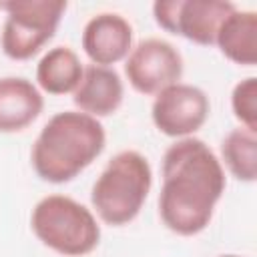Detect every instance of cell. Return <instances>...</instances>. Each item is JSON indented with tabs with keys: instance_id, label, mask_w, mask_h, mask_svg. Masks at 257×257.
<instances>
[{
	"instance_id": "6da1fadb",
	"label": "cell",
	"mask_w": 257,
	"mask_h": 257,
	"mask_svg": "<svg viewBox=\"0 0 257 257\" xmlns=\"http://www.w3.org/2000/svg\"><path fill=\"white\" fill-rule=\"evenodd\" d=\"M225 187V169L215 151L197 137L177 139L163 155V225L181 237L199 235L209 227Z\"/></svg>"
},
{
	"instance_id": "7a4b0ae2",
	"label": "cell",
	"mask_w": 257,
	"mask_h": 257,
	"mask_svg": "<svg viewBox=\"0 0 257 257\" xmlns=\"http://www.w3.org/2000/svg\"><path fill=\"white\" fill-rule=\"evenodd\" d=\"M104 147L106 131L98 118L80 110H62L40 128L30 151V163L42 181L62 185L90 167Z\"/></svg>"
},
{
	"instance_id": "3957f363",
	"label": "cell",
	"mask_w": 257,
	"mask_h": 257,
	"mask_svg": "<svg viewBox=\"0 0 257 257\" xmlns=\"http://www.w3.org/2000/svg\"><path fill=\"white\" fill-rule=\"evenodd\" d=\"M153 169L149 159L133 149L116 153L90 189V205L96 219L110 227L135 221L151 193Z\"/></svg>"
},
{
	"instance_id": "277c9868",
	"label": "cell",
	"mask_w": 257,
	"mask_h": 257,
	"mask_svg": "<svg viewBox=\"0 0 257 257\" xmlns=\"http://www.w3.org/2000/svg\"><path fill=\"white\" fill-rule=\"evenodd\" d=\"M36 239L64 257H84L100 243V225L92 209L68 195H46L30 213Z\"/></svg>"
},
{
	"instance_id": "5b68a950",
	"label": "cell",
	"mask_w": 257,
	"mask_h": 257,
	"mask_svg": "<svg viewBox=\"0 0 257 257\" xmlns=\"http://www.w3.org/2000/svg\"><path fill=\"white\" fill-rule=\"evenodd\" d=\"M68 4L62 0H26L0 4L6 12L0 46L10 60H30L52 40Z\"/></svg>"
},
{
	"instance_id": "8992f818",
	"label": "cell",
	"mask_w": 257,
	"mask_h": 257,
	"mask_svg": "<svg viewBox=\"0 0 257 257\" xmlns=\"http://www.w3.org/2000/svg\"><path fill=\"white\" fill-rule=\"evenodd\" d=\"M235 8L227 0H157L153 16L171 34L201 46H213L223 20Z\"/></svg>"
},
{
	"instance_id": "52a82bcc",
	"label": "cell",
	"mask_w": 257,
	"mask_h": 257,
	"mask_svg": "<svg viewBox=\"0 0 257 257\" xmlns=\"http://www.w3.org/2000/svg\"><path fill=\"white\" fill-rule=\"evenodd\" d=\"M183 70L181 52L165 38H145L135 44L124 58L128 84L145 96H155L163 88L181 82Z\"/></svg>"
},
{
	"instance_id": "ba28073f",
	"label": "cell",
	"mask_w": 257,
	"mask_h": 257,
	"mask_svg": "<svg viewBox=\"0 0 257 257\" xmlns=\"http://www.w3.org/2000/svg\"><path fill=\"white\" fill-rule=\"evenodd\" d=\"M211 102L207 92L189 82H177L163 88L155 94L151 104L153 124L159 133L175 141L195 137V133L207 122Z\"/></svg>"
},
{
	"instance_id": "9c48e42d",
	"label": "cell",
	"mask_w": 257,
	"mask_h": 257,
	"mask_svg": "<svg viewBox=\"0 0 257 257\" xmlns=\"http://www.w3.org/2000/svg\"><path fill=\"white\" fill-rule=\"evenodd\" d=\"M133 36V26L122 14L100 12L84 24L80 44L90 64L112 68V64L128 56Z\"/></svg>"
},
{
	"instance_id": "30bf717a",
	"label": "cell",
	"mask_w": 257,
	"mask_h": 257,
	"mask_svg": "<svg viewBox=\"0 0 257 257\" xmlns=\"http://www.w3.org/2000/svg\"><path fill=\"white\" fill-rule=\"evenodd\" d=\"M124 100V82L120 74L110 66L86 64L82 78L72 92L76 110L94 118L114 114Z\"/></svg>"
},
{
	"instance_id": "8fae6325",
	"label": "cell",
	"mask_w": 257,
	"mask_h": 257,
	"mask_svg": "<svg viewBox=\"0 0 257 257\" xmlns=\"http://www.w3.org/2000/svg\"><path fill=\"white\" fill-rule=\"evenodd\" d=\"M44 96L40 88L24 76L0 78V133H20L42 112Z\"/></svg>"
},
{
	"instance_id": "7c38bea8",
	"label": "cell",
	"mask_w": 257,
	"mask_h": 257,
	"mask_svg": "<svg viewBox=\"0 0 257 257\" xmlns=\"http://www.w3.org/2000/svg\"><path fill=\"white\" fill-rule=\"evenodd\" d=\"M215 46L239 66L257 64V12L235 8L221 24Z\"/></svg>"
},
{
	"instance_id": "4fadbf2b",
	"label": "cell",
	"mask_w": 257,
	"mask_h": 257,
	"mask_svg": "<svg viewBox=\"0 0 257 257\" xmlns=\"http://www.w3.org/2000/svg\"><path fill=\"white\" fill-rule=\"evenodd\" d=\"M84 64L70 46H54L36 64V84L40 92L62 96L72 94L82 78Z\"/></svg>"
},
{
	"instance_id": "5bb4252c",
	"label": "cell",
	"mask_w": 257,
	"mask_h": 257,
	"mask_svg": "<svg viewBox=\"0 0 257 257\" xmlns=\"http://www.w3.org/2000/svg\"><path fill=\"white\" fill-rule=\"evenodd\" d=\"M223 169L241 183H255L257 179V133L243 126L231 128L221 141Z\"/></svg>"
},
{
	"instance_id": "9a60e30c",
	"label": "cell",
	"mask_w": 257,
	"mask_h": 257,
	"mask_svg": "<svg viewBox=\"0 0 257 257\" xmlns=\"http://www.w3.org/2000/svg\"><path fill=\"white\" fill-rule=\"evenodd\" d=\"M231 110L239 124L257 133V78L247 76L231 90Z\"/></svg>"
},
{
	"instance_id": "2e32d148",
	"label": "cell",
	"mask_w": 257,
	"mask_h": 257,
	"mask_svg": "<svg viewBox=\"0 0 257 257\" xmlns=\"http://www.w3.org/2000/svg\"><path fill=\"white\" fill-rule=\"evenodd\" d=\"M219 257H241V255H235V253H227V255H219Z\"/></svg>"
}]
</instances>
